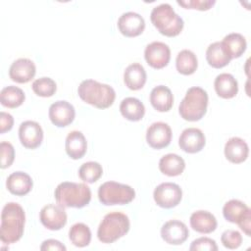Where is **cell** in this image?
<instances>
[{
    "label": "cell",
    "mask_w": 251,
    "mask_h": 251,
    "mask_svg": "<svg viewBox=\"0 0 251 251\" xmlns=\"http://www.w3.org/2000/svg\"><path fill=\"white\" fill-rule=\"evenodd\" d=\"M25 215L23 207L15 202L7 203L1 213L0 239L5 244L19 241L23 234Z\"/></svg>",
    "instance_id": "6da1fadb"
},
{
    "label": "cell",
    "mask_w": 251,
    "mask_h": 251,
    "mask_svg": "<svg viewBox=\"0 0 251 251\" xmlns=\"http://www.w3.org/2000/svg\"><path fill=\"white\" fill-rule=\"evenodd\" d=\"M77 93L82 101L98 109L109 108L116 98V92L112 86L94 79L82 80L77 88Z\"/></svg>",
    "instance_id": "7a4b0ae2"
},
{
    "label": "cell",
    "mask_w": 251,
    "mask_h": 251,
    "mask_svg": "<svg viewBox=\"0 0 251 251\" xmlns=\"http://www.w3.org/2000/svg\"><path fill=\"white\" fill-rule=\"evenodd\" d=\"M58 204L64 208H82L91 200V190L84 183L64 181L58 184L54 192Z\"/></svg>",
    "instance_id": "3957f363"
},
{
    "label": "cell",
    "mask_w": 251,
    "mask_h": 251,
    "mask_svg": "<svg viewBox=\"0 0 251 251\" xmlns=\"http://www.w3.org/2000/svg\"><path fill=\"white\" fill-rule=\"evenodd\" d=\"M150 20L158 31L168 37L178 35L184 25L183 20L168 3H162L153 8Z\"/></svg>",
    "instance_id": "277c9868"
},
{
    "label": "cell",
    "mask_w": 251,
    "mask_h": 251,
    "mask_svg": "<svg viewBox=\"0 0 251 251\" xmlns=\"http://www.w3.org/2000/svg\"><path fill=\"white\" fill-rule=\"evenodd\" d=\"M208 94L199 86L190 87L178 106L180 117L189 122L201 120L207 112Z\"/></svg>",
    "instance_id": "5b68a950"
},
{
    "label": "cell",
    "mask_w": 251,
    "mask_h": 251,
    "mask_svg": "<svg viewBox=\"0 0 251 251\" xmlns=\"http://www.w3.org/2000/svg\"><path fill=\"white\" fill-rule=\"evenodd\" d=\"M129 226L128 217L124 213H109L103 218L98 226V239L102 243H113L128 232Z\"/></svg>",
    "instance_id": "8992f818"
},
{
    "label": "cell",
    "mask_w": 251,
    "mask_h": 251,
    "mask_svg": "<svg viewBox=\"0 0 251 251\" xmlns=\"http://www.w3.org/2000/svg\"><path fill=\"white\" fill-rule=\"evenodd\" d=\"M134 197L135 191L131 186L116 181H106L98 189L99 201L107 206L128 204Z\"/></svg>",
    "instance_id": "52a82bcc"
},
{
    "label": "cell",
    "mask_w": 251,
    "mask_h": 251,
    "mask_svg": "<svg viewBox=\"0 0 251 251\" xmlns=\"http://www.w3.org/2000/svg\"><path fill=\"white\" fill-rule=\"evenodd\" d=\"M223 215L227 222L237 224L246 235L250 236L251 211L245 203L237 199L227 201L223 207Z\"/></svg>",
    "instance_id": "ba28073f"
},
{
    "label": "cell",
    "mask_w": 251,
    "mask_h": 251,
    "mask_svg": "<svg viewBox=\"0 0 251 251\" xmlns=\"http://www.w3.org/2000/svg\"><path fill=\"white\" fill-rule=\"evenodd\" d=\"M153 197L158 206L170 209L179 204L182 198V190L176 183L163 182L154 189Z\"/></svg>",
    "instance_id": "9c48e42d"
},
{
    "label": "cell",
    "mask_w": 251,
    "mask_h": 251,
    "mask_svg": "<svg viewBox=\"0 0 251 251\" xmlns=\"http://www.w3.org/2000/svg\"><path fill=\"white\" fill-rule=\"evenodd\" d=\"M41 224L50 230H59L67 224V213L60 204H48L39 214Z\"/></svg>",
    "instance_id": "30bf717a"
},
{
    "label": "cell",
    "mask_w": 251,
    "mask_h": 251,
    "mask_svg": "<svg viewBox=\"0 0 251 251\" xmlns=\"http://www.w3.org/2000/svg\"><path fill=\"white\" fill-rule=\"evenodd\" d=\"M144 58L147 64L154 69H163L171 59L170 47L161 41H153L145 47Z\"/></svg>",
    "instance_id": "8fae6325"
},
{
    "label": "cell",
    "mask_w": 251,
    "mask_h": 251,
    "mask_svg": "<svg viewBox=\"0 0 251 251\" xmlns=\"http://www.w3.org/2000/svg\"><path fill=\"white\" fill-rule=\"evenodd\" d=\"M172 140L171 126L163 122H156L150 125L146 131V141L154 149L167 147Z\"/></svg>",
    "instance_id": "7c38bea8"
},
{
    "label": "cell",
    "mask_w": 251,
    "mask_h": 251,
    "mask_svg": "<svg viewBox=\"0 0 251 251\" xmlns=\"http://www.w3.org/2000/svg\"><path fill=\"white\" fill-rule=\"evenodd\" d=\"M48 115L53 125L58 127H64L74 122L75 110V107L68 101L59 100L50 106Z\"/></svg>",
    "instance_id": "4fadbf2b"
},
{
    "label": "cell",
    "mask_w": 251,
    "mask_h": 251,
    "mask_svg": "<svg viewBox=\"0 0 251 251\" xmlns=\"http://www.w3.org/2000/svg\"><path fill=\"white\" fill-rule=\"evenodd\" d=\"M19 138L24 147L35 149L43 140L42 127L34 121H25L19 127Z\"/></svg>",
    "instance_id": "5bb4252c"
},
{
    "label": "cell",
    "mask_w": 251,
    "mask_h": 251,
    "mask_svg": "<svg viewBox=\"0 0 251 251\" xmlns=\"http://www.w3.org/2000/svg\"><path fill=\"white\" fill-rule=\"evenodd\" d=\"M189 231L186 225L177 220L166 222L161 228V236L171 245H180L188 238Z\"/></svg>",
    "instance_id": "9a60e30c"
},
{
    "label": "cell",
    "mask_w": 251,
    "mask_h": 251,
    "mask_svg": "<svg viewBox=\"0 0 251 251\" xmlns=\"http://www.w3.org/2000/svg\"><path fill=\"white\" fill-rule=\"evenodd\" d=\"M118 27L123 35L126 37H135L143 32L145 28V21L138 13L126 12L119 18Z\"/></svg>",
    "instance_id": "2e32d148"
},
{
    "label": "cell",
    "mask_w": 251,
    "mask_h": 251,
    "mask_svg": "<svg viewBox=\"0 0 251 251\" xmlns=\"http://www.w3.org/2000/svg\"><path fill=\"white\" fill-rule=\"evenodd\" d=\"M206 144L203 131L196 127H188L182 130L178 138V145L186 153L194 154L200 152Z\"/></svg>",
    "instance_id": "e0dca14e"
},
{
    "label": "cell",
    "mask_w": 251,
    "mask_h": 251,
    "mask_svg": "<svg viewBox=\"0 0 251 251\" xmlns=\"http://www.w3.org/2000/svg\"><path fill=\"white\" fill-rule=\"evenodd\" d=\"M36 73L34 63L27 58H20L14 61L9 69V76L18 83H26L31 80Z\"/></svg>",
    "instance_id": "ac0fdd59"
},
{
    "label": "cell",
    "mask_w": 251,
    "mask_h": 251,
    "mask_svg": "<svg viewBox=\"0 0 251 251\" xmlns=\"http://www.w3.org/2000/svg\"><path fill=\"white\" fill-rule=\"evenodd\" d=\"M249 153V147L247 143L240 137L229 138L225 145V156L233 164H240L244 162Z\"/></svg>",
    "instance_id": "d6986e66"
},
{
    "label": "cell",
    "mask_w": 251,
    "mask_h": 251,
    "mask_svg": "<svg viewBox=\"0 0 251 251\" xmlns=\"http://www.w3.org/2000/svg\"><path fill=\"white\" fill-rule=\"evenodd\" d=\"M33 182L31 177L24 172L12 173L6 180L7 189L14 195L24 196L32 188Z\"/></svg>",
    "instance_id": "ffe728a7"
},
{
    "label": "cell",
    "mask_w": 251,
    "mask_h": 251,
    "mask_svg": "<svg viewBox=\"0 0 251 251\" xmlns=\"http://www.w3.org/2000/svg\"><path fill=\"white\" fill-rule=\"evenodd\" d=\"M65 148L68 156L72 159L77 160L82 158L87 149V142L82 132L78 130L71 131L66 137Z\"/></svg>",
    "instance_id": "44dd1931"
},
{
    "label": "cell",
    "mask_w": 251,
    "mask_h": 251,
    "mask_svg": "<svg viewBox=\"0 0 251 251\" xmlns=\"http://www.w3.org/2000/svg\"><path fill=\"white\" fill-rule=\"evenodd\" d=\"M190 226L191 227L200 233H211L218 226L215 216L208 212L199 210L191 214L190 216Z\"/></svg>",
    "instance_id": "7402d4cb"
},
{
    "label": "cell",
    "mask_w": 251,
    "mask_h": 251,
    "mask_svg": "<svg viewBox=\"0 0 251 251\" xmlns=\"http://www.w3.org/2000/svg\"><path fill=\"white\" fill-rule=\"evenodd\" d=\"M214 87L218 96L224 99L233 98L238 92V83L234 76L227 73L217 75L214 81Z\"/></svg>",
    "instance_id": "603a6c76"
},
{
    "label": "cell",
    "mask_w": 251,
    "mask_h": 251,
    "mask_svg": "<svg viewBox=\"0 0 251 251\" xmlns=\"http://www.w3.org/2000/svg\"><path fill=\"white\" fill-rule=\"evenodd\" d=\"M146 78L147 75L145 69L139 63L130 64L124 73L125 84L131 90L141 89L146 82Z\"/></svg>",
    "instance_id": "cb8c5ba5"
},
{
    "label": "cell",
    "mask_w": 251,
    "mask_h": 251,
    "mask_svg": "<svg viewBox=\"0 0 251 251\" xmlns=\"http://www.w3.org/2000/svg\"><path fill=\"white\" fill-rule=\"evenodd\" d=\"M150 103L158 112H168L174 104V96L171 89L165 85L154 87L150 93Z\"/></svg>",
    "instance_id": "d4e9b609"
},
{
    "label": "cell",
    "mask_w": 251,
    "mask_h": 251,
    "mask_svg": "<svg viewBox=\"0 0 251 251\" xmlns=\"http://www.w3.org/2000/svg\"><path fill=\"white\" fill-rule=\"evenodd\" d=\"M206 60L211 67L221 69L228 65L231 58L225 49L222 41H216L208 46L206 50Z\"/></svg>",
    "instance_id": "484cf974"
},
{
    "label": "cell",
    "mask_w": 251,
    "mask_h": 251,
    "mask_svg": "<svg viewBox=\"0 0 251 251\" xmlns=\"http://www.w3.org/2000/svg\"><path fill=\"white\" fill-rule=\"evenodd\" d=\"M120 112L126 120L138 122L145 114V107L139 99L134 97H126L120 104Z\"/></svg>",
    "instance_id": "4316f807"
},
{
    "label": "cell",
    "mask_w": 251,
    "mask_h": 251,
    "mask_svg": "<svg viewBox=\"0 0 251 251\" xmlns=\"http://www.w3.org/2000/svg\"><path fill=\"white\" fill-rule=\"evenodd\" d=\"M185 169L184 160L177 154L170 153L164 155L159 161V170L168 176H176L182 174Z\"/></svg>",
    "instance_id": "83f0119b"
},
{
    "label": "cell",
    "mask_w": 251,
    "mask_h": 251,
    "mask_svg": "<svg viewBox=\"0 0 251 251\" xmlns=\"http://www.w3.org/2000/svg\"><path fill=\"white\" fill-rule=\"evenodd\" d=\"M222 43L231 59L239 58L245 52L247 46L245 37L237 32L226 35Z\"/></svg>",
    "instance_id": "f1b7e54d"
},
{
    "label": "cell",
    "mask_w": 251,
    "mask_h": 251,
    "mask_svg": "<svg viewBox=\"0 0 251 251\" xmlns=\"http://www.w3.org/2000/svg\"><path fill=\"white\" fill-rule=\"evenodd\" d=\"M176 67L179 74L189 75L195 73L198 67L196 55L187 49L181 50L176 59Z\"/></svg>",
    "instance_id": "f546056e"
},
{
    "label": "cell",
    "mask_w": 251,
    "mask_h": 251,
    "mask_svg": "<svg viewBox=\"0 0 251 251\" xmlns=\"http://www.w3.org/2000/svg\"><path fill=\"white\" fill-rule=\"evenodd\" d=\"M25 99L24 91L14 85L6 86L0 92V102L7 108H17L24 103Z\"/></svg>",
    "instance_id": "4dcf8cb0"
},
{
    "label": "cell",
    "mask_w": 251,
    "mask_h": 251,
    "mask_svg": "<svg viewBox=\"0 0 251 251\" xmlns=\"http://www.w3.org/2000/svg\"><path fill=\"white\" fill-rule=\"evenodd\" d=\"M69 238L75 246L85 247L91 241L90 228L83 223L75 224L69 230Z\"/></svg>",
    "instance_id": "1f68e13d"
},
{
    "label": "cell",
    "mask_w": 251,
    "mask_h": 251,
    "mask_svg": "<svg viewBox=\"0 0 251 251\" xmlns=\"http://www.w3.org/2000/svg\"><path fill=\"white\" fill-rule=\"evenodd\" d=\"M103 174L102 166L97 162H86L82 164L78 169V176L81 180L87 183H93L97 181Z\"/></svg>",
    "instance_id": "d6a6232c"
},
{
    "label": "cell",
    "mask_w": 251,
    "mask_h": 251,
    "mask_svg": "<svg viewBox=\"0 0 251 251\" xmlns=\"http://www.w3.org/2000/svg\"><path fill=\"white\" fill-rule=\"evenodd\" d=\"M33 92L41 97H51L57 90L56 82L47 76L35 79L31 84Z\"/></svg>",
    "instance_id": "836d02e7"
},
{
    "label": "cell",
    "mask_w": 251,
    "mask_h": 251,
    "mask_svg": "<svg viewBox=\"0 0 251 251\" xmlns=\"http://www.w3.org/2000/svg\"><path fill=\"white\" fill-rule=\"evenodd\" d=\"M221 241L226 248L236 249L242 243V235L237 230L227 229L222 233Z\"/></svg>",
    "instance_id": "e575fe53"
},
{
    "label": "cell",
    "mask_w": 251,
    "mask_h": 251,
    "mask_svg": "<svg viewBox=\"0 0 251 251\" xmlns=\"http://www.w3.org/2000/svg\"><path fill=\"white\" fill-rule=\"evenodd\" d=\"M1 150V168H9L15 159V149L10 142L2 141L0 143Z\"/></svg>",
    "instance_id": "d590c367"
},
{
    "label": "cell",
    "mask_w": 251,
    "mask_h": 251,
    "mask_svg": "<svg viewBox=\"0 0 251 251\" xmlns=\"http://www.w3.org/2000/svg\"><path fill=\"white\" fill-rule=\"evenodd\" d=\"M190 251H198V250H208V251H217L218 246L214 239L209 237H199L191 242L189 247Z\"/></svg>",
    "instance_id": "8d00e7d4"
},
{
    "label": "cell",
    "mask_w": 251,
    "mask_h": 251,
    "mask_svg": "<svg viewBox=\"0 0 251 251\" xmlns=\"http://www.w3.org/2000/svg\"><path fill=\"white\" fill-rule=\"evenodd\" d=\"M176 3L185 9H196L199 11H207L211 9L215 4V0H188V1H176Z\"/></svg>",
    "instance_id": "74e56055"
},
{
    "label": "cell",
    "mask_w": 251,
    "mask_h": 251,
    "mask_svg": "<svg viewBox=\"0 0 251 251\" xmlns=\"http://www.w3.org/2000/svg\"><path fill=\"white\" fill-rule=\"evenodd\" d=\"M14 125V118L6 112L0 113V133H5L12 129Z\"/></svg>",
    "instance_id": "f35d334b"
},
{
    "label": "cell",
    "mask_w": 251,
    "mask_h": 251,
    "mask_svg": "<svg viewBox=\"0 0 251 251\" xmlns=\"http://www.w3.org/2000/svg\"><path fill=\"white\" fill-rule=\"evenodd\" d=\"M66 246L56 239H47L44 240L40 246L41 251L47 250H57V251H66Z\"/></svg>",
    "instance_id": "ab89813d"
}]
</instances>
